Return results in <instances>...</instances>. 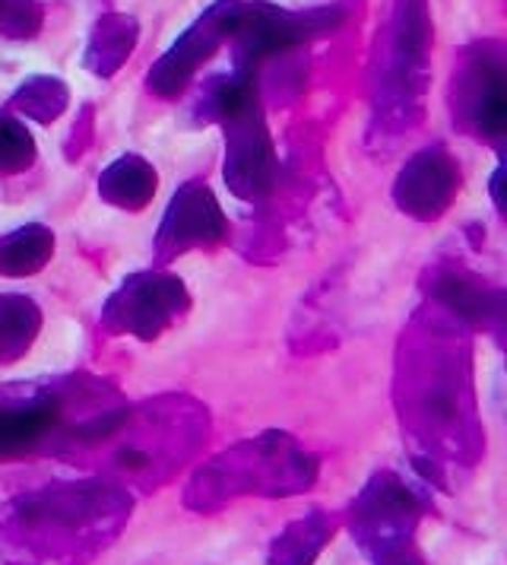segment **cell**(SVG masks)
<instances>
[{"label": "cell", "mask_w": 507, "mask_h": 565, "mask_svg": "<svg viewBox=\"0 0 507 565\" xmlns=\"http://www.w3.org/2000/svg\"><path fill=\"white\" fill-rule=\"evenodd\" d=\"M130 505L101 477L13 495L0 502V565H86L121 534Z\"/></svg>", "instance_id": "6da1fadb"}, {"label": "cell", "mask_w": 507, "mask_h": 565, "mask_svg": "<svg viewBox=\"0 0 507 565\" xmlns=\"http://www.w3.org/2000/svg\"><path fill=\"white\" fill-rule=\"evenodd\" d=\"M203 438L206 411L184 397H165L140 411L125 407L111 429L71 463L93 461L101 480L125 489L127 483L152 489L165 483L191 455H197Z\"/></svg>", "instance_id": "7a4b0ae2"}, {"label": "cell", "mask_w": 507, "mask_h": 565, "mask_svg": "<svg viewBox=\"0 0 507 565\" xmlns=\"http://www.w3.org/2000/svg\"><path fill=\"white\" fill-rule=\"evenodd\" d=\"M121 407L115 391L83 382L0 387V461L54 455L67 458L93 423Z\"/></svg>", "instance_id": "3957f363"}, {"label": "cell", "mask_w": 507, "mask_h": 565, "mask_svg": "<svg viewBox=\"0 0 507 565\" xmlns=\"http://www.w3.org/2000/svg\"><path fill=\"white\" fill-rule=\"evenodd\" d=\"M403 419L412 438L422 445L425 458L434 455V470L456 458H473L479 448L476 407L466 379V362L434 343V360L409 362L406 375Z\"/></svg>", "instance_id": "277c9868"}, {"label": "cell", "mask_w": 507, "mask_h": 565, "mask_svg": "<svg viewBox=\"0 0 507 565\" xmlns=\"http://www.w3.org/2000/svg\"><path fill=\"white\" fill-rule=\"evenodd\" d=\"M317 480V458L282 433L241 441L201 467L187 489V505L213 509L235 495H295Z\"/></svg>", "instance_id": "5b68a950"}, {"label": "cell", "mask_w": 507, "mask_h": 565, "mask_svg": "<svg viewBox=\"0 0 507 565\" xmlns=\"http://www.w3.org/2000/svg\"><path fill=\"white\" fill-rule=\"evenodd\" d=\"M431 17L425 0H397L380 61L378 108L387 121L412 125L422 111L429 79Z\"/></svg>", "instance_id": "8992f818"}, {"label": "cell", "mask_w": 507, "mask_h": 565, "mask_svg": "<svg viewBox=\"0 0 507 565\" xmlns=\"http://www.w3.org/2000/svg\"><path fill=\"white\" fill-rule=\"evenodd\" d=\"M419 521V499L397 477L380 473L353 505V531L371 559H390L409 550V534Z\"/></svg>", "instance_id": "52a82bcc"}, {"label": "cell", "mask_w": 507, "mask_h": 565, "mask_svg": "<svg viewBox=\"0 0 507 565\" xmlns=\"http://www.w3.org/2000/svg\"><path fill=\"white\" fill-rule=\"evenodd\" d=\"M226 125V179L241 198H260L273 188L277 179V159H273V143L260 115V103L251 96L235 111L223 118Z\"/></svg>", "instance_id": "ba28073f"}, {"label": "cell", "mask_w": 507, "mask_h": 565, "mask_svg": "<svg viewBox=\"0 0 507 565\" xmlns=\"http://www.w3.org/2000/svg\"><path fill=\"white\" fill-rule=\"evenodd\" d=\"M238 7H241V0H216L165 52V57L150 71V86L159 96H177L191 83L203 61L231 35Z\"/></svg>", "instance_id": "9c48e42d"}, {"label": "cell", "mask_w": 507, "mask_h": 565, "mask_svg": "<svg viewBox=\"0 0 507 565\" xmlns=\"http://www.w3.org/2000/svg\"><path fill=\"white\" fill-rule=\"evenodd\" d=\"M505 57L495 49H479L466 57L456 77L454 111L479 137H501L507 125Z\"/></svg>", "instance_id": "30bf717a"}, {"label": "cell", "mask_w": 507, "mask_h": 565, "mask_svg": "<svg viewBox=\"0 0 507 565\" xmlns=\"http://www.w3.org/2000/svg\"><path fill=\"white\" fill-rule=\"evenodd\" d=\"M184 309V286L175 277L140 274L121 286V292L108 302V321L118 331L137 337H155L177 311Z\"/></svg>", "instance_id": "8fae6325"}, {"label": "cell", "mask_w": 507, "mask_h": 565, "mask_svg": "<svg viewBox=\"0 0 507 565\" xmlns=\"http://www.w3.org/2000/svg\"><path fill=\"white\" fill-rule=\"evenodd\" d=\"M456 188H460V172H456L454 159L447 156V150L431 147L406 162L393 188V198L406 213L419 220H431L447 210Z\"/></svg>", "instance_id": "7c38bea8"}, {"label": "cell", "mask_w": 507, "mask_h": 565, "mask_svg": "<svg viewBox=\"0 0 507 565\" xmlns=\"http://www.w3.org/2000/svg\"><path fill=\"white\" fill-rule=\"evenodd\" d=\"M226 232L223 210L203 184H184L172 201V210L162 223V248L184 252L191 245L216 242Z\"/></svg>", "instance_id": "4fadbf2b"}, {"label": "cell", "mask_w": 507, "mask_h": 565, "mask_svg": "<svg viewBox=\"0 0 507 565\" xmlns=\"http://www.w3.org/2000/svg\"><path fill=\"white\" fill-rule=\"evenodd\" d=\"M333 518L324 512L304 514L299 521H292L277 540H273V550H270V565H311L314 556L324 550V543L333 534Z\"/></svg>", "instance_id": "5bb4252c"}, {"label": "cell", "mask_w": 507, "mask_h": 565, "mask_svg": "<svg viewBox=\"0 0 507 565\" xmlns=\"http://www.w3.org/2000/svg\"><path fill=\"white\" fill-rule=\"evenodd\" d=\"M137 35H140V29H137L133 17H121V13L101 17V23L89 39V49H86V67L96 71L99 77H111L125 64L127 54L133 52Z\"/></svg>", "instance_id": "9a60e30c"}, {"label": "cell", "mask_w": 507, "mask_h": 565, "mask_svg": "<svg viewBox=\"0 0 507 565\" xmlns=\"http://www.w3.org/2000/svg\"><path fill=\"white\" fill-rule=\"evenodd\" d=\"M99 191L111 204L140 210L155 191V172L140 156H125L101 175Z\"/></svg>", "instance_id": "2e32d148"}, {"label": "cell", "mask_w": 507, "mask_h": 565, "mask_svg": "<svg viewBox=\"0 0 507 565\" xmlns=\"http://www.w3.org/2000/svg\"><path fill=\"white\" fill-rule=\"evenodd\" d=\"M39 331V311L23 296L0 299V362H13L29 350Z\"/></svg>", "instance_id": "e0dca14e"}, {"label": "cell", "mask_w": 507, "mask_h": 565, "mask_svg": "<svg viewBox=\"0 0 507 565\" xmlns=\"http://www.w3.org/2000/svg\"><path fill=\"white\" fill-rule=\"evenodd\" d=\"M54 238L45 226H25L0 238V270L3 274H32L48 260Z\"/></svg>", "instance_id": "ac0fdd59"}, {"label": "cell", "mask_w": 507, "mask_h": 565, "mask_svg": "<svg viewBox=\"0 0 507 565\" xmlns=\"http://www.w3.org/2000/svg\"><path fill=\"white\" fill-rule=\"evenodd\" d=\"M13 105L35 121H54L67 108V86L57 77H32L17 89Z\"/></svg>", "instance_id": "d6986e66"}, {"label": "cell", "mask_w": 507, "mask_h": 565, "mask_svg": "<svg viewBox=\"0 0 507 565\" xmlns=\"http://www.w3.org/2000/svg\"><path fill=\"white\" fill-rule=\"evenodd\" d=\"M32 159H35V143L29 130L20 121L0 115V172H23L32 166Z\"/></svg>", "instance_id": "ffe728a7"}, {"label": "cell", "mask_w": 507, "mask_h": 565, "mask_svg": "<svg viewBox=\"0 0 507 565\" xmlns=\"http://www.w3.org/2000/svg\"><path fill=\"white\" fill-rule=\"evenodd\" d=\"M39 7L32 0H3L0 3V29L3 35H13V39H23L32 35L39 29Z\"/></svg>", "instance_id": "44dd1931"}, {"label": "cell", "mask_w": 507, "mask_h": 565, "mask_svg": "<svg viewBox=\"0 0 507 565\" xmlns=\"http://www.w3.org/2000/svg\"><path fill=\"white\" fill-rule=\"evenodd\" d=\"M0 3H3V0H0Z\"/></svg>", "instance_id": "7402d4cb"}]
</instances>
